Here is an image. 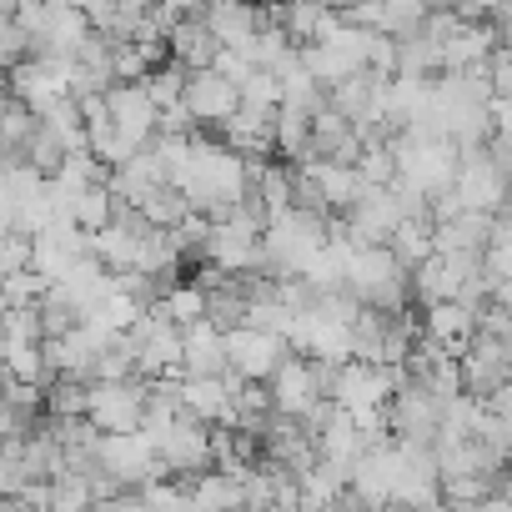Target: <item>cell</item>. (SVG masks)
<instances>
[{
  "label": "cell",
  "mask_w": 512,
  "mask_h": 512,
  "mask_svg": "<svg viewBox=\"0 0 512 512\" xmlns=\"http://www.w3.org/2000/svg\"><path fill=\"white\" fill-rule=\"evenodd\" d=\"M176 186L191 196L196 211L226 216V211H236V206L246 201V191H251V161L236 156L226 141H196V151H191V161H186V171H181Z\"/></svg>",
  "instance_id": "6da1fadb"
},
{
  "label": "cell",
  "mask_w": 512,
  "mask_h": 512,
  "mask_svg": "<svg viewBox=\"0 0 512 512\" xmlns=\"http://www.w3.org/2000/svg\"><path fill=\"white\" fill-rule=\"evenodd\" d=\"M347 287L362 297V307H382V312H407V292H412V272L397 262L392 246H357L347 262Z\"/></svg>",
  "instance_id": "7a4b0ae2"
},
{
  "label": "cell",
  "mask_w": 512,
  "mask_h": 512,
  "mask_svg": "<svg viewBox=\"0 0 512 512\" xmlns=\"http://www.w3.org/2000/svg\"><path fill=\"white\" fill-rule=\"evenodd\" d=\"M101 477H111L116 487H151L166 472L161 447L146 432H106L101 437Z\"/></svg>",
  "instance_id": "3957f363"
},
{
  "label": "cell",
  "mask_w": 512,
  "mask_h": 512,
  "mask_svg": "<svg viewBox=\"0 0 512 512\" xmlns=\"http://www.w3.org/2000/svg\"><path fill=\"white\" fill-rule=\"evenodd\" d=\"M442 422H447V402H442L437 392H427L422 382H412L407 367H402V387H397L392 402H387V427H392V437H402V442H432V447H437Z\"/></svg>",
  "instance_id": "277c9868"
},
{
  "label": "cell",
  "mask_w": 512,
  "mask_h": 512,
  "mask_svg": "<svg viewBox=\"0 0 512 512\" xmlns=\"http://www.w3.org/2000/svg\"><path fill=\"white\" fill-rule=\"evenodd\" d=\"M262 236H267V226H256V221L241 216V211L211 216L206 267H221V272H251V267H256V251H262Z\"/></svg>",
  "instance_id": "5b68a950"
},
{
  "label": "cell",
  "mask_w": 512,
  "mask_h": 512,
  "mask_svg": "<svg viewBox=\"0 0 512 512\" xmlns=\"http://www.w3.org/2000/svg\"><path fill=\"white\" fill-rule=\"evenodd\" d=\"M402 387V367H372V362H342L337 372V387H332V402L347 407V412H387L392 392Z\"/></svg>",
  "instance_id": "8992f818"
},
{
  "label": "cell",
  "mask_w": 512,
  "mask_h": 512,
  "mask_svg": "<svg viewBox=\"0 0 512 512\" xmlns=\"http://www.w3.org/2000/svg\"><path fill=\"white\" fill-rule=\"evenodd\" d=\"M146 397H151V382L146 377L96 382L91 387V422L101 432H141L146 427Z\"/></svg>",
  "instance_id": "52a82bcc"
},
{
  "label": "cell",
  "mask_w": 512,
  "mask_h": 512,
  "mask_svg": "<svg viewBox=\"0 0 512 512\" xmlns=\"http://www.w3.org/2000/svg\"><path fill=\"white\" fill-rule=\"evenodd\" d=\"M292 337L287 332H262V327H241L231 332V372L246 377V382H272L287 357H292Z\"/></svg>",
  "instance_id": "ba28073f"
},
{
  "label": "cell",
  "mask_w": 512,
  "mask_h": 512,
  "mask_svg": "<svg viewBox=\"0 0 512 512\" xmlns=\"http://www.w3.org/2000/svg\"><path fill=\"white\" fill-rule=\"evenodd\" d=\"M507 382H512V342H502V337H492V332L477 327V337L462 352V387L472 397L492 402Z\"/></svg>",
  "instance_id": "9c48e42d"
},
{
  "label": "cell",
  "mask_w": 512,
  "mask_h": 512,
  "mask_svg": "<svg viewBox=\"0 0 512 512\" xmlns=\"http://www.w3.org/2000/svg\"><path fill=\"white\" fill-rule=\"evenodd\" d=\"M156 447H161V462H166V472H171V477H201V472H211V467H216L211 427H206V422H196V417L171 422V427L156 437Z\"/></svg>",
  "instance_id": "30bf717a"
},
{
  "label": "cell",
  "mask_w": 512,
  "mask_h": 512,
  "mask_svg": "<svg viewBox=\"0 0 512 512\" xmlns=\"http://www.w3.org/2000/svg\"><path fill=\"white\" fill-rule=\"evenodd\" d=\"M387 81L392 76H382V71H357V76H347V81H337L332 86V111H342L352 126H362V131H372V126H387Z\"/></svg>",
  "instance_id": "8fae6325"
},
{
  "label": "cell",
  "mask_w": 512,
  "mask_h": 512,
  "mask_svg": "<svg viewBox=\"0 0 512 512\" xmlns=\"http://www.w3.org/2000/svg\"><path fill=\"white\" fill-rule=\"evenodd\" d=\"M201 126H226L236 111H241V86L226 76V71H216V66H206V71H191V81H186V101H181Z\"/></svg>",
  "instance_id": "7c38bea8"
},
{
  "label": "cell",
  "mask_w": 512,
  "mask_h": 512,
  "mask_svg": "<svg viewBox=\"0 0 512 512\" xmlns=\"http://www.w3.org/2000/svg\"><path fill=\"white\" fill-rule=\"evenodd\" d=\"M106 106H111V121L136 141V146H151L156 131H161V106L151 96L146 81H131V86H111L106 91Z\"/></svg>",
  "instance_id": "4fadbf2b"
},
{
  "label": "cell",
  "mask_w": 512,
  "mask_h": 512,
  "mask_svg": "<svg viewBox=\"0 0 512 512\" xmlns=\"http://www.w3.org/2000/svg\"><path fill=\"white\" fill-rule=\"evenodd\" d=\"M241 382H246V377H236V372H226V377H181L186 417H196V422H206V427L231 422V412H236V387H241Z\"/></svg>",
  "instance_id": "5bb4252c"
},
{
  "label": "cell",
  "mask_w": 512,
  "mask_h": 512,
  "mask_svg": "<svg viewBox=\"0 0 512 512\" xmlns=\"http://www.w3.org/2000/svg\"><path fill=\"white\" fill-rule=\"evenodd\" d=\"M201 21L211 26V36L226 46V51H246L256 36H262L267 16L256 0H211V6L201 11Z\"/></svg>",
  "instance_id": "9a60e30c"
},
{
  "label": "cell",
  "mask_w": 512,
  "mask_h": 512,
  "mask_svg": "<svg viewBox=\"0 0 512 512\" xmlns=\"http://www.w3.org/2000/svg\"><path fill=\"white\" fill-rule=\"evenodd\" d=\"M362 126H352L342 111H317L312 116V161H347V166H357L362 161Z\"/></svg>",
  "instance_id": "2e32d148"
},
{
  "label": "cell",
  "mask_w": 512,
  "mask_h": 512,
  "mask_svg": "<svg viewBox=\"0 0 512 512\" xmlns=\"http://www.w3.org/2000/svg\"><path fill=\"white\" fill-rule=\"evenodd\" d=\"M231 372V337L211 322L186 327V352H181V377H226Z\"/></svg>",
  "instance_id": "e0dca14e"
},
{
  "label": "cell",
  "mask_w": 512,
  "mask_h": 512,
  "mask_svg": "<svg viewBox=\"0 0 512 512\" xmlns=\"http://www.w3.org/2000/svg\"><path fill=\"white\" fill-rule=\"evenodd\" d=\"M497 236L492 211H457L452 221H437V251L447 256H487Z\"/></svg>",
  "instance_id": "ac0fdd59"
},
{
  "label": "cell",
  "mask_w": 512,
  "mask_h": 512,
  "mask_svg": "<svg viewBox=\"0 0 512 512\" xmlns=\"http://www.w3.org/2000/svg\"><path fill=\"white\" fill-rule=\"evenodd\" d=\"M422 327H427L432 342H442L452 357H462L467 342L477 337V312H472L467 302H432V307L422 312Z\"/></svg>",
  "instance_id": "d6986e66"
},
{
  "label": "cell",
  "mask_w": 512,
  "mask_h": 512,
  "mask_svg": "<svg viewBox=\"0 0 512 512\" xmlns=\"http://www.w3.org/2000/svg\"><path fill=\"white\" fill-rule=\"evenodd\" d=\"M191 487V502L201 512H246V472H201V477H181Z\"/></svg>",
  "instance_id": "ffe728a7"
},
{
  "label": "cell",
  "mask_w": 512,
  "mask_h": 512,
  "mask_svg": "<svg viewBox=\"0 0 512 512\" xmlns=\"http://www.w3.org/2000/svg\"><path fill=\"white\" fill-rule=\"evenodd\" d=\"M221 41L211 36V26L196 16V21H181L176 31H171V61H181L186 71H206V66H216L221 61Z\"/></svg>",
  "instance_id": "44dd1931"
},
{
  "label": "cell",
  "mask_w": 512,
  "mask_h": 512,
  "mask_svg": "<svg viewBox=\"0 0 512 512\" xmlns=\"http://www.w3.org/2000/svg\"><path fill=\"white\" fill-rule=\"evenodd\" d=\"M41 322H46V337H66V332H81L91 322V307H86L81 292H71V287L56 282L41 297Z\"/></svg>",
  "instance_id": "7402d4cb"
},
{
  "label": "cell",
  "mask_w": 512,
  "mask_h": 512,
  "mask_svg": "<svg viewBox=\"0 0 512 512\" xmlns=\"http://www.w3.org/2000/svg\"><path fill=\"white\" fill-rule=\"evenodd\" d=\"M36 126H41V116H36L21 96H6V116H0V146H6V166H26Z\"/></svg>",
  "instance_id": "603a6c76"
},
{
  "label": "cell",
  "mask_w": 512,
  "mask_h": 512,
  "mask_svg": "<svg viewBox=\"0 0 512 512\" xmlns=\"http://www.w3.org/2000/svg\"><path fill=\"white\" fill-rule=\"evenodd\" d=\"M317 166V181H322V196L332 211H352L362 196H367V176L347 161H312Z\"/></svg>",
  "instance_id": "cb8c5ba5"
},
{
  "label": "cell",
  "mask_w": 512,
  "mask_h": 512,
  "mask_svg": "<svg viewBox=\"0 0 512 512\" xmlns=\"http://www.w3.org/2000/svg\"><path fill=\"white\" fill-rule=\"evenodd\" d=\"M387 246L397 251V262H402L407 272H417L427 256H437V226H432V221H402V231H397Z\"/></svg>",
  "instance_id": "d4e9b609"
},
{
  "label": "cell",
  "mask_w": 512,
  "mask_h": 512,
  "mask_svg": "<svg viewBox=\"0 0 512 512\" xmlns=\"http://www.w3.org/2000/svg\"><path fill=\"white\" fill-rule=\"evenodd\" d=\"M91 387L86 377H56L46 387V417H91Z\"/></svg>",
  "instance_id": "484cf974"
},
{
  "label": "cell",
  "mask_w": 512,
  "mask_h": 512,
  "mask_svg": "<svg viewBox=\"0 0 512 512\" xmlns=\"http://www.w3.org/2000/svg\"><path fill=\"white\" fill-rule=\"evenodd\" d=\"M161 312H166L176 327H196V322H206V287H201V282H181V287H171L166 302H161Z\"/></svg>",
  "instance_id": "4316f807"
},
{
  "label": "cell",
  "mask_w": 512,
  "mask_h": 512,
  "mask_svg": "<svg viewBox=\"0 0 512 512\" xmlns=\"http://www.w3.org/2000/svg\"><path fill=\"white\" fill-rule=\"evenodd\" d=\"M41 342H46L41 307H6V352H16V347H41Z\"/></svg>",
  "instance_id": "83f0119b"
},
{
  "label": "cell",
  "mask_w": 512,
  "mask_h": 512,
  "mask_svg": "<svg viewBox=\"0 0 512 512\" xmlns=\"http://www.w3.org/2000/svg\"><path fill=\"white\" fill-rule=\"evenodd\" d=\"M186 81H191V71L181 66V61H166V66H156L151 71V96H156V106L161 111H171V106H181L186 101Z\"/></svg>",
  "instance_id": "f1b7e54d"
},
{
  "label": "cell",
  "mask_w": 512,
  "mask_h": 512,
  "mask_svg": "<svg viewBox=\"0 0 512 512\" xmlns=\"http://www.w3.org/2000/svg\"><path fill=\"white\" fill-rule=\"evenodd\" d=\"M492 141L512 146V96H492Z\"/></svg>",
  "instance_id": "f546056e"
},
{
  "label": "cell",
  "mask_w": 512,
  "mask_h": 512,
  "mask_svg": "<svg viewBox=\"0 0 512 512\" xmlns=\"http://www.w3.org/2000/svg\"><path fill=\"white\" fill-rule=\"evenodd\" d=\"M0 512H46V507H41V502H31V497L21 492V497H6V507H0Z\"/></svg>",
  "instance_id": "4dcf8cb0"
}]
</instances>
